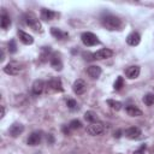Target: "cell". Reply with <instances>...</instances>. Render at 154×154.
Here are the masks:
<instances>
[{"instance_id": "obj_1", "label": "cell", "mask_w": 154, "mask_h": 154, "mask_svg": "<svg viewBox=\"0 0 154 154\" xmlns=\"http://www.w3.org/2000/svg\"><path fill=\"white\" fill-rule=\"evenodd\" d=\"M101 24L103 28L107 30H120L123 28V22L119 17L113 16V14H103L101 17Z\"/></svg>"}, {"instance_id": "obj_2", "label": "cell", "mask_w": 154, "mask_h": 154, "mask_svg": "<svg viewBox=\"0 0 154 154\" xmlns=\"http://www.w3.org/2000/svg\"><path fill=\"white\" fill-rule=\"evenodd\" d=\"M24 20H25L26 25H29L34 31H36V32H42V25H41L38 18L36 17L35 13H32V12H26V13L24 14Z\"/></svg>"}, {"instance_id": "obj_3", "label": "cell", "mask_w": 154, "mask_h": 154, "mask_svg": "<svg viewBox=\"0 0 154 154\" xmlns=\"http://www.w3.org/2000/svg\"><path fill=\"white\" fill-rule=\"evenodd\" d=\"M81 40H82L83 45H84V46H87V47L96 46V45H99V43H100V40L97 38V36H96L95 34H93V32H89V31L83 32V34H82V36H81Z\"/></svg>"}, {"instance_id": "obj_4", "label": "cell", "mask_w": 154, "mask_h": 154, "mask_svg": "<svg viewBox=\"0 0 154 154\" xmlns=\"http://www.w3.org/2000/svg\"><path fill=\"white\" fill-rule=\"evenodd\" d=\"M23 70V65L18 61H10L5 67H4V72L11 76H16L18 75L20 71Z\"/></svg>"}, {"instance_id": "obj_5", "label": "cell", "mask_w": 154, "mask_h": 154, "mask_svg": "<svg viewBox=\"0 0 154 154\" xmlns=\"http://www.w3.org/2000/svg\"><path fill=\"white\" fill-rule=\"evenodd\" d=\"M105 130V126L102 123L100 122H96V123H90L88 126H87V132L91 136H97V135H101Z\"/></svg>"}, {"instance_id": "obj_6", "label": "cell", "mask_w": 154, "mask_h": 154, "mask_svg": "<svg viewBox=\"0 0 154 154\" xmlns=\"http://www.w3.org/2000/svg\"><path fill=\"white\" fill-rule=\"evenodd\" d=\"M49 64H51V66H52L55 71H60V70L63 69V60H61L60 53L54 52V53L51 55V58H49Z\"/></svg>"}, {"instance_id": "obj_7", "label": "cell", "mask_w": 154, "mask_h": 154, "mask_svg": "<svg viewBox=\"0 0 154 154\" xmlns=\"http://www.w3.org/2000/svg\"><path fill=\"white\" fill-rule=\"evenodd\" d=\"M72 90H73L75 94L82 95V94L87 90V83H85V81L82 79V78L76 79V81L73 82V84H72Z\"/></svg>"}, {"instance_id": "obj_8", "label": "cell", "mask_w": 154, "mask_h": 154, "mask_svg": "<svg viewBox=\"0 0 154 154\" xmlns=\"http://www.w3.org/2000/svg\"><path fill=\"white\" fill-rule=\"evenodd\" d=\"M23 131H24V125L20 123H13L8 129V134L11 137H18L19 135H22Z\"/></svg>"}, {"instance_id": "obj_9", "label": "cell", "mask_w": 154, "mask_h": 154, "mask_svg": "<svg viewBox=\"0 0 154 154\" xmlns=\"http://www.w3.org/2000/svg\"><path fill=\"white\" fill-rule=\"evenodd\" d=\"M41 140H42V132H41V131H34V132H31L30 136L28 137L26 143H28L29 146H37V144H40Z\"/></svg>"}, {"instance_id": "obj_10", "label": "cell", "mask_w": 154, "mask_h": 154, "mask_svg": "<svg viewBox=\"0 0 154 154\" xmlns=\"http://www.w3.org/2000/svg\"><path fill=\"white\" fill-rule=\"evenodd\" d=\"M47 87L52 90V91H63L64 88H63V83L60 81V78H52L48 83H47Z\"/></svg>"}, {"instance_id": "obj_11", "label": "cell", "mask_w": 154, "mask_h": 154, "mask_svg": "<svg viewBox=\"0 0 154 154\" xmlns=\"http://www.w3.org/2000/svg\"><path fill=\"white\" fill-rule=\"evenodd\" d=\"M124 135H125L128 138H130V140H137V138L141 137L142 132H141V130H140L138 128H136V126H131V128H129V129L125 130Z\"/></svg>"}, {"instance_id": "obj_12", "label": "cell", "mask_w": 154, "mask_h": 154, "mask_svg": "<svg viewBox=\"0 0 154 154\" xmlns=\"http://www.w3.org/2000/svg\"><path fill=\"white\" fill-rule=\"evenodd\" d=\"M113 55V51L108 49V48H102V49H99L94 53V59H99V60H102V59H107V58H111Z\"/></svg>"}, {"instance_id": "obj_13", "label": "cell", "mask_w": 154, "mask_h": 154, "mask_svg": "<svg viewBox=\"0 0 154 154\" xmlns=\"http://www.w3.org/2000/svg\"><path fill=\"white\" fill-rule=\"evenodd\" d=\"M17 35L19 37V41L24 45H32L34 43V37L31 35H29L28 32L23 31V30H18L17 31Z\"/></svg>"}, {"instance_id": "obj_14", "label": "cell", "mask_w": 154, "mask_h": 154, "mask_svg": "<svg viewBox=\"0 0 154 154\" xmlns=\"http://www.w3.org/2000/svg\"><path fill=\"white\" fill-rule=\"evenodd\" d=\"M140 72H141V70H140V66H137V65L129 66V67L125 70V75H126V77L130 78V79L137 78V77L140 76Z\"/></svg>"}, {"instance_id": "obj_15", "label": "cell", "mask_w": 154, "mask_h": 154, "mask_svg": "<svg viewBox=\"0 0 154 154\" xmlns=\"http://www.w3.org/2000/svg\"><path fill=\"white\" fill-rule=\"evenodd\" d=\"M59 13L52 11V10H48V8H42L41 10V18L46 22H49V20H53L55 17H58Z\"/></svg>"}, {"instance_id": "obj_16", "label": "cell", "mask_w": 154, "mask_h": 154, "mask_svg": "<svg viewBox=\"0 0 154 154\" xmlns=\"http://www.w3.org/2000/svg\"><path fill=\"white\" fill-rule=\"evenodd\" d=\"M140 41H141V36H140L138 32H135V31L129 34L128 37H126V43L130 45V46H137L140 43Z\"/></svg>"}, {"instance_id": "obj_17", "label": "cell", "mask_w": 154, "mask_h": 154, "mask_svg": "<svg viewBox=\"0 0 154 154\" xmlns=\"http://www.w3.org/2000/svg\"><path fill=\"white\" fill-rule=\"evenodd\" d=\"M43 89H45V82L42 79H35L34 83H32V93H34V95L42 94Z\"/></svg>"}, {"instance_id": "obj_18", "label": "cell", "mask_w": 154, "mask_h": 154, "mask_svg": "<svg viewBox=\"0 0 154 154\" xmlns=\"http://www.w3.org/2000/svg\"><path fill=\"white\" fill-rule=\"evenodd\" d=\"M51 34H52V36H54V37L58 38V40H65V38L69 37V34H67V32H65V31H63L61 29L55 28V26L51 28Z\"/></svg>"}, {"instance_id": "obj_19", "label": "cell", "mask_w": 154, "mask_h": 154, "mask_svg": "<svg viewBox=\"0 0 154 154\" xmlns=\"http://www.w3.org/2000/svg\"><path fill=\"white\" fill-rule=\"evenodd\" d=\"M101 67L100 66H97V65H91V66H89L88 69H87V73L91 77V78H99L100 77V75H101Z\"/></svg>"}, {"instance_id": "obj_20", "label": "cell", "mask_w": 154, "mask_h": 154, "mask_svg": "<svg viewBox=\"0 0 154 154\" xmlns=\"http://www.w3.org/2000/svg\"><path fill=\"white\" fill-rule=\"evenodd\" d=\"M125 111H126V113L130 117H140V116H142V111L140 108H137L136 106H134V105L126 106L125 107Z\"/></svg>"}, {"instance_id": "obj_21", "label": "cell", "mask_w": 154, "mask_h": 154, "mask_svg": "<svg viewBox=\"0 0 154 154\" xmlns=\"http://www.w3.org/2000/svg\"><path fill=\"white\" fill-rule=\"evenodd\" d=\"M0 19H1V20H0V23H1V28H2L4 30L8 29L10 25H11V18H10V16H8L5 11H2V14H1V18H0Z\"/></svg>"}, {"instance_id": "obj_22", "label": "cell", "mask_w": 154, "mask_h": 154, "mask_svg": "<svg viewBox=\"0 0 154 154\" xmlns=\"http://www.w3.org/2000/svg\"><path fill=\"white\" fill-rule=\"evenodd\" d=\"M51 52H52V49H51V47L48 46H45V47H42L41 48V54H40V60H41V63H45V61H47L48 60V58H51Z\"/></svg>"}, {"instance_id": "obj_23", "label": "cell", "mask_w": 154, "mask_h": 154, "mask_svg": "<svg viewBox=\"0 0 154 154\" xmlns=\"http://www.w3.org/2000/svg\"><path fill=\"white\" fill-rule=\"evenodd\" d=\"M84 118L89 123H96V122H99V117H97V114L94 111H87L84 113Z\"/></svg>"}, {"instance_id": "obj_24", "label": "cell", "mask_w": 154, "mask_h": 154, "mask_svg": "<svg viewBox=\"0 0 154 154\" xmlns=\"http://www.w3.org/2000/svg\"><path fill=\"white\" fill-rule=\"evenodd\" d=\"M107 105L113 109V111H120L122 109V102L120 101H116V100H112V99H109V100H107Z\"/></svg>"}, {"instance_id": "obj_25", "label": "cell", "mask_w": 154, "mask_h": 154, "mask_svg": "<svg viewBox=\"0 0 154 154\" xmlns=\"http://www.w3.org/2000/svg\"><path fill=\"white\" fill-rule=\"evenodd\" d=\"M123 87H124V78L122 76H118L113 83V88H114V90H120Z\"/></svg>"}, {"instance_id": "obj_26", "label": "cell", "mask_w": 154, "mask_h": 154, "mask_svg": "<svg viewBox=\"0 0 154 154\" xmlns=\"http://www.w3.org/2000/svg\"><path fill=\"white\" fill-rule=\"evenodd\" d=\"M143 102H144L147 106H153V105H154V94H150V93L146 94V95L143 96Z\"/></svg>"}, {"instance_id": "obj_27", "label": "cell", "mask_w": 154, "mask_h": 154, "mask_svg": "<svg viewBox=\"0 0 154 154\" xmlns=\"http://www.w3.org/2000/svg\"><path fill=\"white\" fill-rule=\"evenodd\" d=\"M69 126H70L71 130H76V129H79L82 126V123L78 119H73V120H71V123L69 124Z\"/></svg>"}, {"instance_id": "obj_28", "label": "cell", "mask_w": 154, "mask_h": 154, "mask_svg": "<svg viewBox=\"0 0 154 154\" xmlns=\"http://www.w3.org/2000/svg\"><path fill=\"white\" fill-rule=\"evenodd\" d=\"M8 52H10L11 54H14V53L17 52V43H16L14 40H11V41L8 42Z\"/></svg>"}, {"instance_id": "obj_29", "label": "cell", "mask_w": 154, "mask_h": 154, "mask_svg": "<svg viewBox=\"0 0 154 154\" xmlns=\"http://www.w3.org/2000/svg\"><path fill=\"white\" fill-rule=\"evenodd\" d=\"M66 106H67L70 109H72V111L77 109V102H76V100H73V99H69V100L66 101Z\"/></svg>"}, {"instance_id": "obj_30", "label": "cell", "mask_w": 154, "mask_h": 154, "mask_svg": "<svg viewBox=\"0 0 154 154\" xmlns=\"http://www.w3.org/2000/svg\"><path fill=\"white\" fill-rule=\"evenodd\" d=\"M83 58H84V60H88V61L95 60L94 59V53H90V52H83Z\"/></svg>"}, {"instance_id": "obj_31", "label": "cell", "mask_w": 154, "mask_h": 154, "mask_svg": "<svg viewBox=\"0 0 154 154\" xmlns=\"http://www.w3.org/2000/svg\"><path fill=\"white\" fill-rule=\"evenodd\" d=\"M144 149H146V144H142V146H141V148H140V149H137V150H135L132 154H144V152H143Z\"/></svg>"}, {"instance_id": "obj_32", "label": "cell", "mask_w": 154, "mask_h": 154, "mask_svg": "<svg viewBox=\"0 0 154 154\" xmlns=\"http://www.w3.org/2000/svg\"><path fill=\"white\" fill-rule=\"evenodd\" d=\"M70 130H71L70 126H63V131H64L65 135H69L70 134Z\"/></svg>"}, {"instance_id": "obj_33", "label": "cell", "mask_w": 154, "mask_h": 154, "mask_svg": "<svg viewBox=\"0 0 154 154\" xmlns=\"http://www.w3.org/2000/svg\"><path fill=\"white\" fill-rule=\"evenodd\" d=\"M47 142H48V143H53V142H54V138H53V136H52L51 134L47 135Z\"/></svg>"}, {"instance_id": "obj_34", "label": "cell", "mask_w": 154, "mask_h": 154, "mask_svg": "<svg viewBox=\"0 0 154 154\" xmlns=\"http://www.w3.org/2000/svg\"><path fill=\"white\" fill-rule=\"evenodd\" d=\"M120 134H122V131H120V130H117V132L114 131V137H117V138H119V137L122 136Z\"/></svg>"}, {"instance_id": "obj_35", "label": "cell", "mask_w": 154, "mask_h": 154, "mask_svg": "<svg viewBox=\"0 0 154 154\" xmlns=\"http://www.w3.org/2000/svg\"><path fill=\"white\" fill-rule=\"evenodd\" d=\"M4 116H5V107H4V106H1V116H0V117L2 118Z\"/></svg>"}, {"instance_id": "obj_36", "label": "cell", "mask_w": 154, "mask_h": 154, "mask_svg": "<svg viewBox=\"0 0 154 154\" xmlns=\"http://www.w3.org/2000/svg\"><path fill=\"white\" fill-rule=\"evenodd\" d=\"M149 154H154V144L149 148Z\"/></svg>"}, {"instance_id": "obj_37", "label": "cell", "mask_w": 154, "mask_h": 154, "mask_svg": "<svg viewBox=\"0 0 154 154\" xmlns=\"http://www.w3.org/2000/svg\"><path fill=\"white\" fill-rule=\"evenodd\" d=\"M4 59H5V55H4V52H2V49H1V58H0V60L2 61Z\"/></svg>"}]
</instances>
